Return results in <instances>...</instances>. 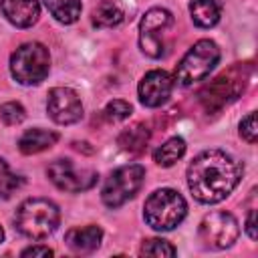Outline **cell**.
<instances>
[{
  "mask_svg": "<svg viewBox=\"0 0 258 258\" xmlns=\"http://www.w3.org/2000/svg\"><path fill=\"white\" fill-rule=\"evenodd\" d=\"M242 165L220 149H208L194 157L187 167V187L202 204L226 200L240 183Z\"/></svg>",
  "mask_w": 258,
  "mask_h": 258,
  "instance_id": "obj_1",
  "label": "cell"
},
{
  "mask_svg": "<svg viewBox=\"0 0 258 258\" xmlns=\"http://www.w3.org/2000/svg\"><path fill=\"white\" fill-rule=\"evenodd\" d=\"M60 222L58 206L46 198H28L24 200L14 216L16 230L30 240L48 238Z\"/></svg>",
  "mask_w": 258,
  "mask_h": 258,
  "instance_id": "obj_2",
  "label": "cell"
},
{
  "mask_svg": "<svg viewBox=\"0 0 258 258\" xmlns=\"http://www.w3.org/2000/svg\"><path fill=\"white\" fill-rule=\"evenodd\" d=\"M187 214V204L183 196L171 187H161L153 191L143 206V218L149 228L157 232H169L183 222Z\"/></svg>",
  "mask_w": 258,
  "mask_h": 258,
  "instance_id": "obj_3",
  "label": "cell"
},
{
  "mask_svg": "<svg viewBox=\"0 0 258 258\" xmlns=\"http://www.w3.org/2000/svg\"><path fill=\"white\" fill-rule=\"evenodd\" d=\"M248 77H250L248 62L244 64L238 62L230 67L200 91V103L204 105L206 111H220L224 105L236 101L242 95V91L246 89Z\"/></svg>",
  "mask_w": 258,
  "mask_h": 258,
  "instance_id": "obj_4",
  "label": "cell"
},
{
  "mask_svg": "<svg viewBox=\"0 0 258 258\" xmlns=\"http://www.w3.org/2000/svg\"><path fill=\"white\" fill-rule=\"evenodd\" d=\"M50 71L48 48L40 42H24L10 56V75L20 85H38Z\"/></svg>",
  "mask_w": 258,
  "mask_h": 258,
  "instance_id": "obj_5",
  "label": "cell"
},
{
  "mask_svg": "<svg viewBox=\"0 0 258 258\" xmlns=\"http://www.w3.org/2000/svg\"><path fill=\"white\" fill-rule=\"evenodd\" d=\"M218 60H220L218 44L210 38L198 40L179 60L175 69V81L181 87H189L198 81H204L212 73V69L218 64Z\"/></svg>",
  "mask_w": 258,
  "mask_h": 258,
  "instance_id": "obj_6",
  "label": "cell"
},
{
  "mask_svg": "<svg viewBox=\"0 0 258 258\" xmlns=\"http://www.w3.org/2000/svg\"><path fill=\"white\" fill-rule=\"evenodd\" d=\"M145 169L139 163H129L123 167H117L103 183L101 200L107 208H119L125 202H129L143 185Z\"/></svg>",
  "mask_w": 258,
  "mask_h": 258,
  "instance_id": "obj_7",
  "label": "cell"
},
{
  "mask_svg": "<svg viewBox=\"0 0 258 258\" xmlns=\"http://www.w3.org/2000/svg\"><path fill=\"white\" fill-rule=\"evenodd\" d=\"M173 16L165 8H149L139 22V48L151 58H159L165 52L163 34L171 26Z\"/></svg>",
  "mask_w": 258,
  "mask_h": 258,
  "instance_id": "obj_8",
  "label": "cell"
},
{
  "mask_svg": "<svg viewBox=\"0 0 258 258\" xmlns=\"http://www.w3.org/2000/svg\"><path fill=\"white\" fill-rule=\"evenodd\" d=\"M238 234H240L238 220L230 212H212L202 220L198 228V236L202 244L212 250L230 248L238 240Z\"/></svg>",
  "mask_w": 258,
  "mask_h": 258,
  "instance_id": "obj_9",
  "label": "cell"
},
{
  "mask_svg": "<svg viewBox=\"0 0 258 258\" xmlns=\"http://www.w3.org/2000/svg\"><path fill=\"white\" fill-rule=\"evenodd\" d=\"M48 179L62 191L79 194L85 189H91L97 183V171L89 167H79L71 159H56L46 169Z\"/></svg>",
  "mask_w": 258,
  "mask_h": 258,
  "instance_id": "obj_10",
  "label": "cell"
},
{
  "mask_svg": "<svg viewBox=\"0 0 258 258\" xmlns=\"http://www.w3.org/2000/svg\"><path fill=\"white\" fill-rule=\"evenodd\" d=\"M48 117L58 125H73L83 117V103L77 91L69 87H54L46 97Z\"/></svg>",
  "mask_w": 258,
  "mask_h": 258,
  "instance_id": "obj_11",
  "label": "cell"
},
{
  "mask_svg": "<svg viewBox=\"0 0 258 258\" xmlns=\"http://www.w3.org/2000/svg\"><path fill=\"white\" fill-rule=\"evenodd\" d=\"M173 85H175V81L167 71H161V69L149 71L139 81V87H137L139 101L145 107H151V109L153 107H161L171 97Z\"/></svg>",
  "mask_w": 258,
  "mask_h": 258,
  "instance_id": "obj_12",
  "label": "cell"
},
{
  "mask_svg": "<svg viewBox=\"0 0 258 258\" xmlns=\"http://www.w3.org/2000/svg\"><path fill=\"white\" fill-rule=\"evenodd\" d=\"M0 10L16 28H28L40 16L38 0H0Z\"/></svg>",
  "mask_w": 258,
  "mask_h": 258,
  "instance_id": "obj_13",
  "label": "cell"
},
{
  "mask_svg": "<svg viewBox=\"0 0 258 258\" xmlns=\"http://www.w3.org/2000/svg\"><path fill=\"white\" fill-rule=\"evenodd\" d=\"M101 240H103V230L95 224L83 226V228H71L64 236L67 246L77 254L95 252L101 246Z\"/></svg>",
  "mask_w": 258,
  "mask_h": 258,
  "instance_id": "obj_14",
  "label": "cell"
},
{
  "mask_svg": "<svg viewBox=\"0 0 258 258\" xmlns=\"http://www.w3.org/2000/svg\"><path fill=\"white\" fill-rule=\"evenodd\" d=\"M58 139V133L48 131V129H28L26 133H22V137L18 139V149L24 155H32V153H40L48 147H52Z\"/></svg>",
  "mask_w": 258,
  "mask_h": 258,
  "instance_id": "obj_15",
  "label": "cell"
},
{
  "mask_svg": "<svg viewBox=\"0 0 258 258\" xmlns=\"http://www.w3.org/2000/svg\"><path fill=\"white\" fill-rule=\"evenodd\" d=\"M123 20H125V12L115 0H101L91 14V22L97 28H115Z\"/></svg>",
  "mask_w": 258,
  "mask_h": 258,
  "instance_id": "obj_16",
  "label": "cell"
},
{
  "mask_svg": "<svg viewBox=\"0 0 258 258\" xmlns=\"http://www.w3.org/2000/svg\"><path fill=\"white\" fill-rule=\"evenodd\" d=\"M117 143L127 153H133V155L141 153V151H145V147L149 143V127L145 123H135L119 133Z\"/></svg>",
  "mask_w": 258,
  "mask_h": 258,
  "instance_id": "obj_17",
  "label": "cell"
},
{
  "mask_svg": "<svg viewBox=\"0 0 258 258\" xmlns=\"http://www.w3.org/2000/svg\"><path fill=\"white\" fill-rule=\"evenodd\" d=\"M189 14L196 26L200 28H212L218 24L222 16V4L218 0H191Z\"/></svg>",
  "mask_w": 258,
  "mask_h": 258,
  "instance_id": "obj_18",
  "label": "cell"
},
{
  "mask_svg": "<svg viewBox=\"0 0 258 258\" xmlns=\"http://www.w3.org/2000/svg\"><path fill=\"white\" fill-rule=\"evenodd\" d=\"M44 6L60 24H73L81 16V0H44Z\"/></svg>",
  "mask_w": 258,
  "mask_h": 258,
  "instance_id": "obj_19",
  "label": "cell"
},
{
  "mask_svg": "<svg viewBox=\"0 0 258 258\" xmlns=\"http://www.w3.org/2000/svg\"><path fill=\"white\" fill-rule=\"evenodd\" d=\"M183 153H185V141L181 137H171L153 151V161L161 167H171L177 159H181Z\"/></svg>",
  "mask_w": 258,
  "mask_h": 258,
  "instance_id": "obj_20",
  "label": "cell"
},
{
  "mask_svg": "<svg viewBox=\"0 0 258 258\" xmlns=\"http://www.w3.org/2000/svg\"><path fill=\"white\" fill-rule=\"evenodd\" d=\"M141 256H155V258H165V256H175V248L163 240V238H149L141 244L139 248Z\"/></svg>",
  "mask_w": 258,
  "mask_h": 258,
  "instance_id": "obj_21",
  "label": "cell"
},
{
  "mask_svg": "<svg viewBox=\"0 0 258 258\" xmlns=\"http://www.w3.org/2000/svg\"><path fill=\"white\" fill-rule=\"evenodd\" d=\"M20 187V177L10 169V165L0 159V200L10 198Z\"/></svg>",
  "mask_w": 258,
  "mask_h": 258,
  "instance_id": "obj_22",
  "label": "cell"
},
{
  "mask_svg": "<svg viewBox=\"0 0 258 258\" xmlns=\"http://www.w3.org/2000/svg\"><path fill=\"white\" fill-rule=\"evenodd\" d=\"M26 117V111L20 103L16 101H8L4 105H0V119L6 123V125H18L22 123Z\"/></svg>",
  "mask_w": 258,
  "mask_h": 258,
  "instance_id": "obj_23",
  "label": "cell"
},
{
  "mask_svg": "<svg viewBox=\"0 0 258 258\" xmlns=\"http://www.w3.org/2000/svg\"><path fill=\"white\" fill-rule=\"evenodd\" d=\"M131 111H133V109H131V105H129L127 101L115 99V101L107 103V107H105L103 115H105V119H107V121L117 123V121H125V119L131 115Z\"/></svg>",
  "mask_w": 258,
  "mask_h": 258,
  "instance_id": "obj_24",
  "label": "cell"
},
{
  "mask_svg": "<svg viewBox=\"0 0 258 258\" xmlns=\"http://www.w3.org/2000/svg\"><path fill=\"white\" fill-rule=\"evenodd\" d=\"M240 135H242V139H246L250 145L256 143V139H258V121H256V113H254V111L248 113V115L240 121Z\"/></svg>",
  "mask_w": 258,
  "mask_h": 258,
  "instance_id": "obj_25",
  "label": "cell"
},
{
  "mask_svg": "<svg viewBox=\"0 0 258 258\" xmlns=\"http://www.w3.org/2000/svg\"><path fill=\"white\" fill-rule=\"evenodd\" d=\"M20 254L22 256H52L54 252L48 246H30V248H24Z\"/></svg>",
  "mask_w": 258,
  "mask_h": 258,
  "instance_id": "obj_26",
  "label": "cell"
},
{
  "mask_svg": "<svg viewBox=\"0 0 258 258\" xmlns=\"http://www.w3.org/2000/svg\"><path fill=\"white\" fill-rule=\"evenodd\" d=\"M246 234H248L252 240L258 238V232H256V210H254V208L248 212V218H246Z\"/></svg>",
  "mask_w": 258,
  "mask_h": 258,
  "instance_id": "obj_27",
  "label": "cell"
},
{
  "mask_svg": "<svg viewBox=\"0 0 258 258\" xmlns=\"http://www.w3.org/2000/svg\"><path fill=\"white\" fill-rule=\"evenodd\" d=\"M4 240V230H2V226H0V242Z\"/></svg>",
  "mask_w": 258,
  "mask_h": 258,
  "instance_id": "obj_28",
  "label": "cell"
}]
</instances>
